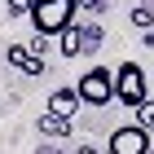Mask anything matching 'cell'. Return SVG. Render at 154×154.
Listing matches in <instances>:
<instances>
[{"instance_id":"1","label":"cell","mask_w":154,"mask_h":154,"mask_svg":"<svg viewBox=\"0 0 154 154\" xmlns=\"http://www.w3.org/2000/svg\"><path fill=\"white\" fill-rule=\"evenodd\" d=\"M79 0H31V26L40 31V40H57L62 31L75 26Z\"/></svg>"},{"instance_id":"2","label":"cell","mask_w":154,"mask_h":154,"mask_svg":"<svg viewBox=\"0 0 154 154\" xmlns=\"http://www.w3.org/2000/svg\"><path fill=\"white\" fill-rule=\"evenodd\" d=\"M115 101H123L128 110H141L150 101V79H145L141 62H119L115 66Z\"/></svg>"},{"instance_id":"3","label":"cell","mask_w":154,"mask_h":154,"mask_svg":"<svg viewBox=\"0 0 154 154\" xmlns=\"http://www.w3.org/2000/svg\"><path fill=\"white\" fill-rule=\"evenodd\" d=\"M79 93V106H110L115 101V71L110 66H88L75 84Z\"/></svg>"},{"instance_id":"4","label":"cell","mask_w":154,"mask_h":154,"mask_svg":"<svg viewBox=\"0 0 154 154\" xmlns=\"http://www.w3.org/2000/svg\"><path fill=\"white\" fill-rule=\"evenodd\" d=\"M150 145H154V137L141 128V123H119V128L110 132L106 150L110 154H150Z\"/></svg>"},{"instance_id":"5","label":"cell","mask_w":154,"mask_h":154,"mask_svg":"<svg viewBox=\"0 0 154 154\" xmlns=\"http://www.w3.org/2000/svg\"><path fill=\"white\" fill-rule=\"evenodd\" d=\"M75 110H79V93H75V84H62V88H53V93H48V115H57V119H66V123H71Z\"/></svg>"},{"instance_id":"6","label":"cell","mask_w":154,"mask_h":154,"mask_svg":"<svg viewBox=\"0 0 154 154\" xmlns=\"http://www.w3.org/2000/svg\"><path fill=\"white\" fill-rule=\"evenodd\" d=\"M9 62H13V71L31 75V79H40V75L48 71V62H44V57H35L26 44H9Z\"/></svg>"},{"instance_id":"7","label":"cell","mask_w":154,"mask_h":154,"mask_svg":"<svg viewBox=\"0 0 154 154\" xmlns=\"http://www.w3.org/2000/svg\"><path fill=\"white\" fill-rule=\"evenodd\" d=\"M57 53H62V57H79V53H84V31H79V22L57 35Z\"/></svg>"},{"instance_id":"8","label":"cell","mask_w":154,"mask_h":154,"mask_svg":"<svg viewBox=\"0 0 154 154\" xmlns=\"http://www.w3.org/2000/svg\"><path fill=\"white\" fill-rule=\"evenodd\" d=\"M35 128L44 132V137H53V141H57V137H66V132H71V123H66V119H57V115H40Z\"/></svg>"},{"instance_id":"9","label":"cell","mask_w":154,"mask_h":154,"mask_svg":"<svg viewBox=\"0 0 154 154\" xmlns=\"http://www.w3.org/2000/svg\"><path fill=\"white\" fill-rule=\"evenodd\" d=\"M132 26L154 31V0H145V5H137V9H132Z\"/></svg>"},{"instance_id":"10","label":"cell","mask_w":154,"mask_h":154,"mask_svg":"<svg viewBox=\"0 0 154 154\" xmlns=\"http://www.w3.org/2000/svg\"><path fill=\"white\" fill-rule=\"evenodd\" d=\"M137 123H141V128H145V132H150V137H154V97H150V101H145L141 110H137Z\"/></svg>"},{"instance_id":"11","label":"cell","mask_w":154,"mask_h":154,"mask_svg":"<svg viewBox=\"0 0 154 154\" xmlns=\"http://www.w3.org/2000/svg\"><path fill=\"white\" fill-rule=\"evenodd\" d=\"M79 31H84V48H97V44H101V35H106V31H101V26H97V22L79 26Z\"/></svg>"},{"instance_id":"12","label":"cell","mask_w":154,"mask_h":154,"mask_svg":"<svg viewBox=\"0 0 154 154\" xmlns=\"http://www.w3.org/2000/svg\"><path fill=\"white\" fill-rule=\"evenodd\" d=\"M5 9H9V18H22V13H31V0H5Z\"/></svg>"},{"instance_id":"13","label":"cell","mask_w":154,"mask_h":154,"mask_svg":"<svg viewBox=\"0 0 154 154\" xmlns=\"http://www.w3.org/2000/svg\"><path fill=\"white\" fill-rule=\"evenodd\" d=\"M84 13H106V0H79Z\"/></svg>"},{"instance_id":"14","label":"cell","mask_w":154,"mask_h":154,"mask_svg":"<svg viewBox=\"0 0 154 154\" xmlns=\"http://www.w3.org/2000/svg\"><path fill=\"white\" fill-rule=\"evenodd\" d=\"M75 154H97V145H79V150H75Z\"/></svg>"},{"instance_id":"15","label":"cell","mask_w":154,"mask_h":154,"mask_svg":"<svg viewBox=\"0 0 154 154\" xmlns=\"http://www.w3.org/2000/svg\"><path fill=\"white\" fill-rule=\"evenodd\" d=\"M145 44H150V48H154V31H145Z\"/></svg>"},{"instance_id":"16","label":"cell","mask_w":154,"mask_h":154,"mask_svg":"<svg viewBox=\"0 0 154 154\" xmlns=\"http://www.w3.org/2000/svg\"><path fill=\"white\" fill-rule=\"evenodd\" d=\"M150 154H154V145H150Z\"/></svg>"}]
</instances>
